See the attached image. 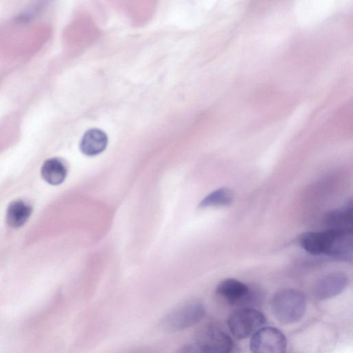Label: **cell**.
I'll return each instance as SVG.
<instances>
[{
	"label": "cell",
	"mask_w": 353,
	"mask_h": 353,
	"mask_svg": "<svg viewBox=\"0 0 353 353\" xmlns=\"http://www.w3.org/2000/svg\"><path fill=\"white\" fill-rule=\"evenodd\" d=\"M67 172L65 163L57 158L46 160L41 170L43 179L51 185L61 183L65 179Z\"/></svg>",
	"instance_id": "11"
},
{
	"label": "cell",
	"mask_w": 353,
	"mask_h": 353,
	"mask_svg": "<svg viewBox=\"0 0 353 353\" xmlns=\"http://www.w3.org/2000/svg\"><path fill=\"white\" fill-rule=\"evenodd\" d=\"M31 212V207L23 201H14L7 208L6 223L12 228H19L26 222Z\"/></svg>",
	"instance_id": "13"
},
{
	"label": "cell",
	"mask_w": 353,
	"mask_h": 353,
	"mask_svg": "<svg viewBox=\"0 0 353 353\" xmlns=\"http://www.w3.org/2000/svg\"><path fill=\"white\" fill-rule=\"evenodd\" d=\"M266 323V318L259 310L243 308L233 312L228 320V327L237 339L252 336Z\"/></svg>",
	"instance_id": "2"
},
{
	"label": "cell",
	"mask_w": 353,
	"mask_h": 353,
	"mask_svg": "<svg viewBox=\"0 0 353 353\" xmlns=\"http://www.w3.org/2000/svg\"><path fill=\"white\" fill-rule=\"evenodd\" d=\"M234 199L232 190L226 187L219 188L208 194L201 201L199 208L201 209L226 206L230 205Z\"/></svg>",
	"instance_id": "14"
},
{
	"label": "cell",
	"mask_w": 353,
	"mask_h": 353,
	"mask_svg": "<svg viewBox=\"0 0 353 353\" xmlns=\"http://www.w3.org/2000/svg\"><path fill=\"white\" fill-rule=\"evenodd\" d=\"M205 309L199 301H190L174 310L163 320V327L177 332L198 323L204 316Z\"/></svg>",
	"instance_id": "3"
},
{
	"label": "cell",
	"mask_w": 353,
	"mask_h": 353,
	"mask_svg": "<svg viewBox=\"0 0 353 353\" xmlns=\"http://www.w3.org/2000/svg\"><path fill=\"white\" fill-rule=\"evenodd\" d=\"M352 205L347 204L329 212L325 222L332 229L352 230Z\"/></svg>",
	"instance_id": "12"
},
{
	"label": "cell",
	"mask_w": 353,
	"mask_h": 353,
	"mask_svg": "<svg viewBox=\"0 0 353 353\" xmlns=\"http://www.w3.org/2000/svg\"><path fill=\"white\" fill-rule=\"evenodd\" d=\"M216 292L221 298L232 305L242 303L252 296V291L248 285L232 278L221 281Z\"/></svg>",
	"instance_id": "8"
},
{
	"label": "cell",
	"mask_w": 353,
	"mask_h": 353,
	"mask_svg": "<svg viewBox=\"0 0 353 353\" xmlns=\"http://www.w3.org/2000/svg\"><path fill=\"white\" fill-rule=\"evenodd\" d=\"M252 353H285L287 340L283 333L273 327H263L250 341Z\"/></svg>",
	"instance_id": "4"
},
{
	"label": "cell",
	"mask_w": 353,
	"mask_h": 353,
	"mask_svg": "<svg viewBox=\"0 0 353 353\" xmlns=\"http://www.w3.org/2000/svg\"><path fill=\"white\" fill-rule=\"evenodd\" d=\"M176 353H204L197 343H188L181 346Z\"/></svg>",
	"instance_id": "15"
},
{
	"label": "cell",
	"mask_w": 353,
	"mask_h": 353,
	"mask_svg": "<svg viewBox=\"0 0 353 353\" xmlns=\"http://www.w3.org/2000/svg\"><path fill=\"white\" fill-rule=\"evenodd\" d=\"M204 353H231L233 341L225 332L216 327L204 329L196 342Z\"/></svg>",
	"instance_id": "5"
},
{
	"label": "cell",
	"mask_w": 353,
	"mask_h": 353,
	"mask_svg": "<svg viewBox=\"0 0 353 353\" xmlns=\"http://www.w3.org/2000/svg\"><path fill=\"white\" fill-rule=\"evenodd\" d=\"M330 239L327 229L322 232H307L303 233L299 239L302 248L312 255L325 254Z\"/></svg>",
	"instance_id": "10"
},
{
	"label": "cell",
	"mask_w": 353,
	"mask_h": 353,
	"mask_svg": "<svg viewBox=\"0 0 353 353\" xmlns=\"http://www.w3.org/2000/svg\"><path fill=\"white\" fill-rule=\"evenodd\" d=\"M108 143V136L103 130L92 128L82 137L79 148L83 154L92 157L101 153L106 148Z\"/></svg>",
	"instance_id": "9"
},
{
	"label": "cell",
	"mask_w": 353,
	"mask_h": 353,
	"mask_svg": "<svg viewBox=\"0 0 353 353\" xmlns=\"http://www.w3.org/2000/svg\"><path fill=\"white\" fill-rule=\"evenodd\" d=\"M271 307L275 318L281 323L288 325L299 321L306 310L304 294L293 288H285L276 292L271 301Z\"/></svg>",
	"instance_id": "1"
},
{
	"label": "cell",
	"mask_w": 353,
	"mask_h": 353,
	"mask_svg": "<svg viewBox=\"0 0 353 353\" xmlns=\"http://www.w3.org/2000/svg\"><path fill=\"white\" fill-rule=\"evenodd\" d=\"M330 241L325 255L339 261H351L352 258V230L328 228Z\"/></svg>",
	"instance_id": "6"
},
{
	"label": "cell",
	"mask_w": 353,
	"mask_h": 353,
	"mask_svg": "<svg viewBox=\"0 0 353 353\" xmlns=\"http://www.w3.org/2000/svg\"><path fill=\"white\" fill-rule=\"evenodd\" d=\"M348 278L343 272L329 273L316 283L314 288L315 296L320 300L333 298L345 290Z\"/></svg>",
	"instance_id": "7"
}]
</instances>
